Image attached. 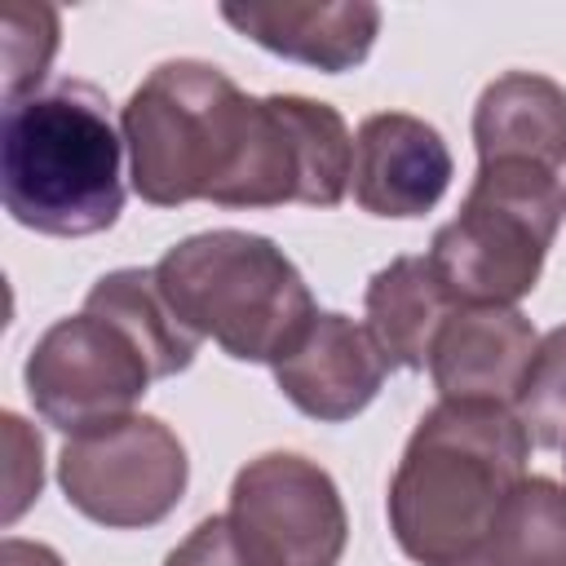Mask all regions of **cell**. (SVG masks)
Listing matches in <instances>:
<instances>
[{
	"instance_id": "15",
	"label": "cell",
	"mask_w": 566,
	"mask_h": 566,
	"mask_svg": "<svg viewBox=\"0 0 566 566\" xmlns=\"http://www.w3.org/2000/svg\"><path fill=\"white\" fill-rule=\"evenodd\" d=\"M84 310L106 318V323H115L146 354L155 380L186 371L195 363V354H199V336L190 327H181V318L172 314V305L164 301V292L155 283V270L124 265V270L102 274L88 287Z\"/></svg>"
},
{
	"instance_id": "11",
	"label": "cell",
	"mask_w": 566,
	"mask_h": 566,
	"mask_svg": "<svg viewBox=\"0 0 566 566\" xmlns=\"http://www.w3.org/2000/svg\"><path fill=\"white\" fill-rule=\"evenodd\" d=\"M539 336L513 305H455L429 349V376L447 402L513 407Z\"/></svg>"
},
{
	"instance_id": "21",
	"label": "cell",
	"mask_w": 566,
	"mask_h": 566,
	"mask_svg": "<svg viewBox=\"0 0 566 566\" xmlns=\"http://www.w3.org/2000/svg\"><path fill=\"white\" fill-rule=\"evenodd\" d=\"M0 566H66L49 544H35V539H18L9 535L0 544Z\"/></svg>"
},
{
	"instance_id": "6",
	"label": "cell",
	"mask_w": 566,
	"mask_h": 566,
	"mask_svg": "<svg viewBox=\"0 0 566 566\" xmlns=\"http://www.w3.org/2000/svg\"><path fill=\"white\" fill-rule=\"evenodd\" d=\"M57 482L75 513L111 531L164 522L190 482L181 438L159 416H119L71 433L57 455Z\"/></svg>"
},
{
	"instance_id": "7",
	"label": "cell",
	"mask_w": 566,
	"mask_h": 566,
	"mask_svg": "<svg viewBox=\"0 0 566 566\" xmlns=\"http://www.w3.org/2000/svg\"><path fill=\"white\" fill-rule=\"evenodd\" d=\"M31 407L62 433H84L133 416L155 371L146 354L106 318L80 310L57 318L27 354L22 367Z\"/></svg>"
},
{
	"instance_id": "22",
	"label": "cell",
	"mask_w": 566,
	"mask_h": 566,
	"mask_svg": "<svg viewBox=\"0 0 566 566\" xmlns=\"http://www.w3.org/2000/svg\"><path fill=\"white\" fill-rule=\"evenodd\" d=\"M562 451H566V442H562ZM562 464H566V460H562Z\"/></svg>"
},
{
	"instance_id": "3",
	"label": "cell",
	"mask_w": 566,
	"mask_h": 566,
	"mask_svg": "<svg viewBox=\"0 0 566 566\" xmlns=\"http://www.w3.org/2000/svg\"><path fill=\"white\" fill-rule=\"evenodd\" d=\"M124 137L93 84L62 80L4 106L0 195L4 212L53 239L111 230L124 212Z\"/></svg>"
},
{
	"instance_id": "1",
	"label": "cell",
	"mask_w": 566,
	"mask_h": 566,
	"mask_svg": "<svg viewBox=\"0 0 566 566\" xmlns=\"http://www.w3.org/2000/svg\"><path fill=\"white\" fill-rule=\"evenodd\" d=\"M119 137L133 190L155 208H336L354 177V137L336 106L248 97L199 57L159 62L124 102Z\"/></svg>"
},
{
	"instance_id": "12",
	"label": "cell",
	"mask_w": 566,
	"mask_h": 566,
	"mask_svg": "<svg viewBox=\"0 0 566 566\" xmlns=\"http://www.w3.org/2000/svg\"><path fill=\"white\" fill-rule=\"evenodd\" d=\"M221 18L248 35L252 44L340 75L367 62L376 31H380V9L367 0H327V4H221Z\"/></svg>"
},
{
	"instance_id": "4",
	"label": "cell",
	"mask_w": 566,
	"mask_h": 566,
	"mask_svg": "<svg viewBox=\"0 0 566 566\" xmlns=\"http://www.w3.org/2000/svg\"><path fill=\"white\" fill-rule=\"evenodd\" d=\"M155 283L181 327L212 336L239 363H279L314 323V296L301 270L265 234L203 230L172 243Z\"/></svg>"
},
{
	"instance_id": "5",
	"label": "cell",
	"mask_w": 566,
	"mask_h": 566,
	"mask_svg": "<svg viewBox=\"0 0 566 566\" xmlns=\"http://www.w3.org/2000/svg\"><path fill=\"white\" fill-rule=\"evenodd\" d=\"M566 217V190L553 168L526 159L478 164V177L429 243V265L455 305H513L544 270Z\"/></svg>"
},
{
	"instance_id": "2",
	"label": "cell",
	"mask_w": 566,
	"mask_h": 566,
	"mask_svg": "<svg viewBox=\"0 0 566 566\" xmlns=\"http://www.w3.org/2000/svg\"><path fill=\"white\" fill-rule=\"evenodd\" d=\"M531 433L504 402H438L402 447L389 531L416 566H486L504 495L526 478Z\"/></svg>"
},
{
	"instance_id": "17",
	"label": "cell",
	"mask_w": 566,
	"mask_h": 566,
	"mask_svg": "<svg viewBox=\"0 0 566 566\" xmlns=\"http://www.w3.org/2000/svg\"><path fill=\"white\" fill-rule=\"evenodd\" d=\"M513 411L535 447L557 451L566 442V323L539 336L522 389L513 398Z\"/></svg>"
},
{
	"instance_id": "16",
	"label": "cell",
	"mask_w": 566,
	"mask_h": 566,
	"mask_svg": "<svg viewBox=\"0 0 566 566\" xmlns=\"http://www.w3.org/2000/svg\"><path fill=\"white\" fill-rule=\"evenodd\" d=\"M486 566H566V486L522 478L495 513Z\"/></svg>"
},
{
	"instance_id": "18",
	"label": "cell",
	"mask_w": 566,
	"mask_h": 566,
	"mask_svg": "<svg viewBox=\"0 0 566 566\" xmlns=\"http://www.w3.org/2000/svg\"><path fill=\"white\" fill-rule=\"evenodd\" d=\"M57 53V9L9 4L4 9V106L31 97Z\"/></svg>"
},
{
	"instance_id": "9",
	"label": "cell",
	"mask_w": 566,
	"mask_h": 566,
	"mask_svg": "<svg viewBox=\"0 0 566 566\" xmlns=\"http://www.w3.org/2000/svg\"><path fill=\"white\" fill-rule=\"evenodd\" d=\"M385 371L389 358L363 323L336 310H318L305 336L274 363V385L310 420L340 424L380 394Z\"/></svg>"
},
{
	"instance_id": "8",
	"label": "cell",
	"mask_w": 566,
	"mask_h": 566,
	"mask_svg": "<svg viewBox=\"0 0 566 566\" xmlns=\"http://www.w3.org/2000/svg\"><path fill=\"white\" fill-rule=\"evenodd\" d=\"M230 522L265 566H336L349 539L332 473L296 451H265L234 473Z\"/></svg>"
},
{
	"instance_id": "19",
	"label": "cell",
	"mask_w": 566,
	"mask_h": 566,
	"mask_svg": "<svg viewBox=\"0 0 566 566\" xmlns=\"http://www.w3.org/2000/svg\"><path fill=\"white\" fill-rule=\"evenodd\" d=\"M40 433L27 429L22 416L4 411V522H18L22 509L40 495V482H44V464H40Z\"/></svg>"
},
{
	"instance_id": "20",
	"label": "cell",
	"mask_w": 566,
	"mask_h": 566,
	"mask_svg": "<svg viewBox=\"0 0 566 566\" xmlns=\"http://www.w3.org/2000/svg\"><path fill=\"white\" fill-rule=\"evenodd\" d=\"M164 566H265V562L248 548L230 513H212L164 557Z\"/></svg>"
},
{
	"instance_id": "10",
	"label": "cell",
	"mask_w": 566,
	"mask_h": 566,
	"mask_svg": "<svg viewBox=\"0 0 566 566\" xmlns=\"http://www.w3.org/2000/svg\"><path fill=\"white\" fill-rule=\"evenodd\" d=\"M349 186L371 217H424L451 186V150L420 115H367L354 137Z\"/></svg>"
},
{
	"instance_id": "14",
	"label": "cell",
	"mask_w": 566,
	"mask_h": 566,
	"mask_svg": "<svg viewBox=\"0 0 566 566\" xmlns=\"http://www.w3.org/2000/svg\"><path fill=\"white\" fill-rule=\"evenodd\" d=\"M363 305H367V332L385 349L389 367H407V371L429 367L433 336L455 310L429 256H394L385 270L371 274Z\"/></svg>"
},
{
	"instance_id": "13",
	"label": "cell",
	"mask_w": 566,
	"mask_h": 566,
	"mask_svg": "<svg viewBox=\"0 0 566 566\" xmlns=\"http://www.w3.org/2000/svg\"><path fill=\"white\" fill-rule=\"evenodd\" d=\"M478 164L526 159L544 168L566 164V88L539 71H509L491 80L473 106Z\"/></svg>"
}]
</instances>
